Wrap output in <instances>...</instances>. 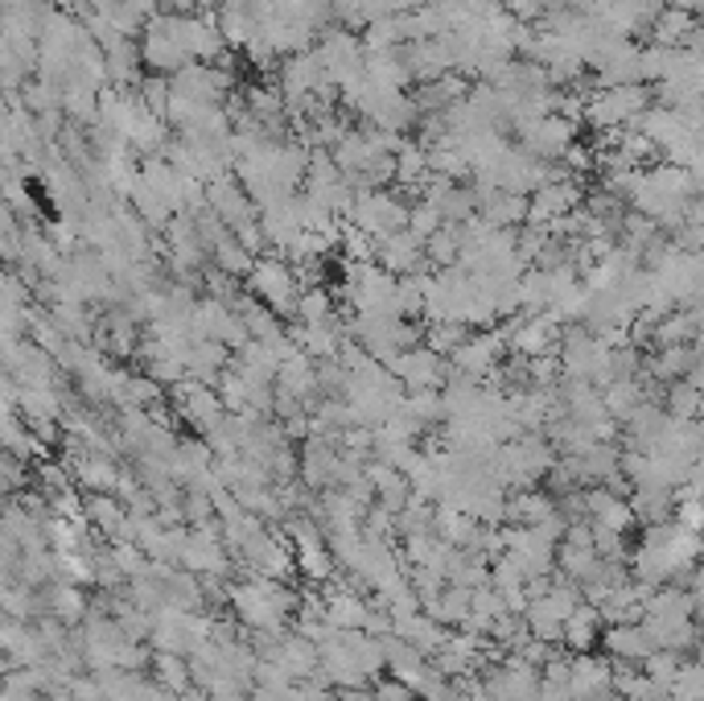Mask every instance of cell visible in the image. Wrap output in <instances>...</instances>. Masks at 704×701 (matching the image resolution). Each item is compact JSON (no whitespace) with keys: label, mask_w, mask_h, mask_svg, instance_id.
Returning <instances> with one entry per match:
<instances>
[{"label":"cell","mask_w":704,"mask_h":701,"mask_svg":"<svg viewBox=\"0 0 704 701\" xmlns=\"http://www.w3.org/2000/svg\"><path fill=\"white\" fill-rule=\"evenodd\" d=\"M672 698L704 701V660H696V664H680L676 681H672Z\"/></svg>","instance_id":"15"},{"label":"cell","mask_w":704,"mask_h":701,"mask_svg":"<svg viewBox=\"0 0 704 701\" xmlns=\"http://www.w3.org/2000/svg\"><path fill=\"white\" fill-rule=\"evenodd\" d=\"M605 648H610V657L626 660V664H647V660L660 652L643 623H619V628H610L605 631Z\"/></svg>","instance_id":"6"},{"label":"cell","mask_w":704,"mask_h":701,"mask_svg":"<svg viewBox=\"0 0 704 701\" xmlns=\"http://www.w3.org/2000/svg\"><path fill=\"white\" fill-rule=\"evenodd\" d=\"M701 405H704V393L692 380H680L676 388L667 393V413H672L676 421H692V417L701 413Z\"/></svg>","instance_id":"14"},{"label":"cell","mask_w":704,"mask_h":701,"mask_svg":"<svg viewBox=\"0 0 704 701\" xmlns=\"http://www.w3.org/2000/svg\"><path fill=\"white\" fill-rule=\"evenodd\" d=\"M557 516V504L548 496H540V491H519V496L507 499V520L516 528H535L544 525V520H552Z\"/></svg>","instance_id":"8"},{"label":"cell","mask_w":704,"mask_h":701,"mask_svg":"<svg viewBox=\"0 0 704 701\" xmlns=\"http://www.w3.org/2000/svg\"><path fill=\"white\" fill-rule=\"evenodd\" d=\"M231 602H235V614L252 631H280L288 611L302 607V599L280 582H273V578H252V582L231 586Z\"/></svg>","instance_id":"2"},{"label":"cell","mask_w":704,"mask_h":701,"mask_svg":"<svg viewBox=\"0 0 704 701\" xmlns=\"http://www.w3.org/2000/svg\"><path fill=\"white\" fill-rule=\"evenodd\" d=\"M330 628H343V631H367V619H371V607L355 595H330Z\"/></svg>","instance_id":"12"},{"label":"cell","mask_w":704,"mask_h":701,"mask_svg":"<svg viewBox=\"0 0 704 701\" xmlns=\"http://www.w3.org/2000/svg\"><path fill=\"white\" fill-rule=\"evenodd\" d=\"M153 669H157L161 689H170V693H177V698L194 689V669H190V657H177V652H157V657H153Z\"/></svg>","instance_id":"10"},{"label":"cell","mask_w":704,"mask_h":701,"mask_svg":"<svg viewBox=\"0 0 704 701\" xmlns=\"http://www.w3.org/2000/svg\"><path fill=\"white\" fill-rule=\"evenodd\" d=\"M252 289L273 309H297V302H302V289L293 285V273L276 261H264L252 268Z\"/></svg>","instance_id":"4"},{"label":"cell","mask_w":704,"mask_h":701,"mask_svg":"<svg viewBox=\"0 0 704 701\" xmlns=\"http://www.w3.org/2000/svg\"><path fill=\"white\" fill-rule=\"evenodd\" d=\"M50 614L62 619V628H74V623H83V614H91V607H86L83 590L74 582H58L50 590Z\"/></svg>","instance_id":"11"},{"label":"cell","mask_w":704,"mask_h":701,"mask_svg":"<svg viewBox=\"0 0 704 701\" xmlns=\"http://www.w3.org/2000/svg\"><path fill=\"white\" fill-rule=\"evenodd\" d=\"M598 631H602V611H598L593 602H581V607L569 614V623H564V643H569L573 652H590Z\"/></svg>","instance_id":"9"},{"label":"cell","mask_w":704,"mask_h":701,"mask_svg":"<svg viewBox=\"0 0 704 701\" xmlns=\"http://www.w3.org/2000/svg\"><path fill=\"white\" fill-rule=\"evenodd\" d=\"M614 693V669L605 657L577 652L573 657V701H605Z\"/></svg>","instance_id":"5"},{"label":"cell","mask_w":704,"mask_h":701,"mask_svg":"<svg viewBox=\"0 0 704 701\" xmlns=\"http://www.w3.org/2000/svg\"><path fill=\"white\" fill-rule=\"evenodd\" d=\"M470 607H475V590H466V586L449 582L446 590L437 595V599L425 602V614H429V619H437L441 628H466Z\"/></svg>","instance_id":"7"},{"label":"cell","mask_w":704,"mask_h":701,"mask_svg":"<svg viewBox=\"0 0 704 701\" xmlns=\"http://www.w3.org/2000/svg\"><path fill=\"white\" fill-rule=\"evenodd\" d=\"M375 701H417V693H412V685H404L400 677L396 681H375Z\"/></svg>","instance_id":"16"},{"label":"cell","mask_w":704,"mask_h":701,"mask_svg":"<svg viewBox=\"0 0 704 701\" xmlns=\"http://www.w3.org/2000/svg\"><path fill=\"white\" fill-rule=\"evenodd\" d=\"M420 264V235H388L384 240V268L388 273H408V268H417Z\"/></svg>","instance_id":"13"},{"label":"cell","mask_w":704,"mask_h":701,"mask_svg":"<svg viewBox=\"0 0 704 701\" xmlns=\"http://www.w3.org/2000/svg\"><path fill=\"white\" fill-rule=\"evenodd\" d=\"M239 561L252 570V578H273V582H280V578L293 573V549H288L276 532H268V528H259L256 537L239 549Z\"/></svg>","instance_id":"3"},{"label":"cell","mask_w":704,"mask_h":701,"mask_svg":"<svg viewBox=\"0 0 704 701\" xmlns=\"http://www.w3.org/2000/svg\"><path fill=\"white\" fill-rule=\"evenodd\" d=\"M696 557H701V532L684 525H660L639 545L634 573H639V582H667V578L688 570Z\"/></svg>","instance_id":"1"}]
</instances>
